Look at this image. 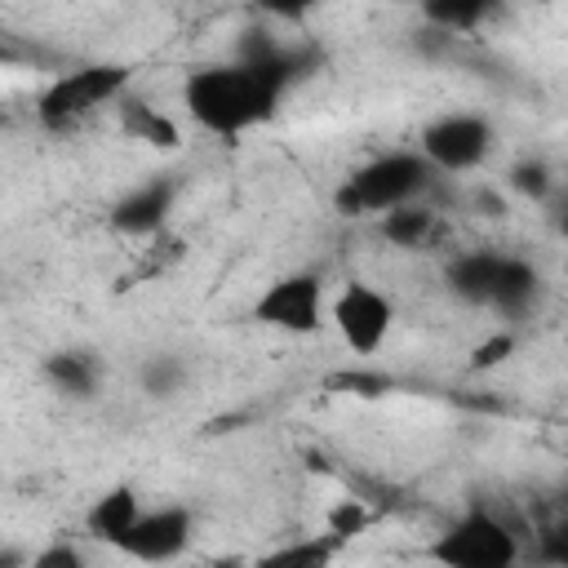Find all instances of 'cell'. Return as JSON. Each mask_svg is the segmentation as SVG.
Masks as SVG:
<instances>
[{"mask_svg":"<svg viewBox=\"0 0 568 568\" xmlns=\"http://www.w3.org/2000/svg\"><path fill=\"white\" fill-rule=\"evenodd\" d=\"M541 559L546 564H568V532L564 528H541Z\"/></svg>","mask_w":568,"mask_h":568,"instance_id":"cell-24","label":"cell"},{"mask_svg":"<svg viewBox=\"0 0 568 568\" xmlns=\"http://www.w3.org/2000/svg\"><path fill=\"white\" fill-rule=\"evenodd\" d=\"M426 186H430V164H426L422 155H413V151H390V155H377V160H368L364 169H355V173L337 186L333 204H337V213H346V217H359V213H390V209H399V204H413Z\"/></svg>","mask_w":568,"mask_h":568,"instance_id":"cell-2","label":"cell"},{"mask_svg":"<svg viewBox=\"0 0 568 568\" xmlns=\"http://www.w3.org/2000/svg\"><path fill=\"white\" fill-rule=\"evenodd\" d=\"M124 84H129V71H124V67H115V62L75 67V71L58 75V80L40 93L36 115H40V124H49V129H71L75 120H84V115H89V111H98L102 102L120 98V93H124Z\"/></svg>","mask_w":568,"mask_h":568,"instance_id":"cell-4","label":"cell"},{"mask_svg":"<svg viewBox=\"0 0 568 568\" xmlns=\"http://www.w3.org/2000/svg\"><path fill=\"white\" fill-rule=\"evenodd\" d=\"M142 382H146L151 395H169V390H178L182 368H178V359H151L146 373H142Z\"/></svg>","mask_w":568,"mask_h":568,"instance_id":"cell-22","label":"cell"},{"mask_svg":"<svg viewBox=\"0 0 568 568\" xmlns=\"http://www.w3.org/2000/svg\"><path fill=\"white\" fill-rule=\"evenodd\" d=\"M368 524H373V510H368L359 497H346V501H337V506L328 510L324 532H328V537H337V541L346 546V541H351V537H359Z\"/></svg>","mask_w":568,"mask_h":568,"instance_id":"cell-18","label":"cell"},{"mask_svg":"<svg viewBox=\"0 0 568 568\" xmlns=\"http://www.w3.org/2000/svg\"><path fill=\"white\" fill-rule=\"evenodd\" d=\"M182 102H186L191 120L204 124L209 133H244V129L271 120L280 93L266 80H257L248 67L226 62V67L191 71L182 84Z\"/></svg>","mask_w":568,"mask_h":568,"instance_id":"cell-1","label":"cell"},{"mask_svg":"<svg viewBox=\"0 0 568 568\" xmlns=\"http://www.w3.org/2000/svg\"><path fill=\"white\" fill-rule=\"evenodd\" d=\"M27 568H89V564H84V555H80L71 541H53V546H44L40 555H31Z\"/></svg>","mask_w":568,"mask_h":568,"instance_id":"cell-21","label":"cell"},{"mask_svg":"<svg viewBox=\"0 0 568 568\" xmlns=\"http://www.w3.org/2000/svg\"><path fill=\"white\" fill-rule=\"evenodd\" d=\"M253 320L280 333H315L324 320V284L311 271L284 275L266 284V293L253 302Z\"/></svg>","mask_w":568,"mask_h":568,"instance_id":"cell-5","label":"cell"},{"mask_svg":"<svg viewBox=\"0 0 568 568\" xmlns=\"http://www.w3.org/2000/svg\"><path fill=\"white\" fill-rule=\"evenodd\" d=\"M510 351H515V333H497V337H488V342H479V346H475L470 368H475V373H488V368L506 364V359H510Z\"/></svg>","mask_w":568,"mask_h":568,"instance_id":"cell-20","label":"cell"},{"mask_svg":"<svg viewBox=\"0 0 568 568\" xmlns=\"http://www.w3.org/2000/svg\"><path fill=\"white\" fill-rule=\"evenodd\" d=\"M488 146H493V129L479 115H444L422 129V160L444 173H466L484 164Z\"/></svg>","mask_w":568,"mask_h":568,"instance_id":"cell-7","label":"cell"},{"mask_svg":"<svg viewBox=\"0 0 568 568\" xmlns=\"http://www.w3.org/2000/svg\"><path fill=\"white\" fill-rule=\"evenodd\" d=\"M537 271L524 262V257H510V253H501V262H497V275H493V293H488V306H497V311H506V315H519V311H528L532 306V297H537Z\"/></svg>","mask_w":568,"mask_h":568,"instance_id":"cell-11","label":"cell"},{"mask_svg":"<svg viewBox=\"0 0 568 568\" xmlns=\"http://www.w3.org/2000/svg\"><path fill=\"white\" fill-rule=\"evenodd\" d=\"M484 18H488L484 0H439V4H426V22H435L444 31H470Z\"/></svg>","mask_w":568,"mask_h":568,"instance_id":"cell-17","label":"cell"},{"mask_svg":"<svg viewBox=\"0 0 568 568\" xmlns=\"http://www.w3.org/2000/svg\"><path fill=\"white\" fill-rule=\"evenodd\" d=\"M435 231H439V217L426 204H399V209L382 213V235L399 248H426L435 240Z\"/></svg>","mask_w":568,"mask_h":568,"instance_id":"cell-13","label":"cell"},{"mask_svg":"<svg viewBox=\"0 0 568 568\" xmlns=\"http://www.w3.org/2000/svg\"><path fill=\"white\" fill-rule=\"evenodd\" d=\"M497 262H501V253H462V257L448 266V284H453V293L466 297V302H488Z\"/></svg>","mask_w":568,"mask_h":568,"instance_id":"cell-15","label":"cell"},{"mask_svg":"<svg viewBox=\"0 0 568 568\" xmlns=\"http://www.w3.org/2000/svg\"><path fill=\"white\" fill-rule=\"evenodd\" d=\"M0 568H27V559L18 550H0Z\"/></svg>","mask_w":568,"mask_h":568,"instance_id":"cell-25","label":"cell"},{"mask_svg":"<svg viewBox=\"0 0 568 568\" xmlns=\"http://www.w3.org/2000/svg\"><path fill=\"white\" fill-rule=\"evenodd\" d=\"M342 541L328 537V532H315V537H297L288 546H275L266 555L253 559V568H328L337 559Z\"/></svg>","mask_w":568,"mask_h":568,"instance_id":"cell-12","label":"cell"},{"mask_svg":"<svg viewBox=\"0 0 568 568\" xmlns=\"http://www.w3.org/2000/svg\"><path fill=\"white\" fill-rule=\"evenodd\" d=\"M186 541H191V510L160 506V510H142L138 524L115 541V550L129 559H142V564H164V559L182 555Z\"/></svg>","mask_w":568,"mask_h":568,"instance_id":"cell-8","label":"cell"},{"mask_svg":"<svg viewBox=\"0 0 568 568\" xmlns=\"http://www.w3.org/2000/svg\"><path fill=\"white\" fill-rule=\"evenodd\" d=\"M430 559L439 568H515L519 537L493 510L475 506L430 541Z\"/></svg>","mask_w":568,"mask_h":568,"instance_id":"cell-3","label":"cell"},{"mask_svg":"<svg viewBox=\"0 0 568 568\" xmlns=\"http://www.w3.org/2000/svg\"><path fill=\"white\" fill-rule=\"evenodd\" d=\"M510 186H515L519 195H528V200H546L550 186H555V178H550V169H546L541 160H519V164L510 169Z\"/></svg>","mask_w":568,"mask_h":568,"instance_id":"cell-19","label":"cell"},{"mask_svg":"<svg viewBox=\"0 0 568 568\" xmlns=\"http://www.w3.org/2000/svg\"><path fill=\"white\" fill-rule=\"evenodd\" d=\"M328 386H333V390H355V395H377V390H386L390 382H386V377H373V373H337Z\"/></svg>","mask_w":568,"mask_h":568,"instance_id":"cell-23","label":"cell"},{"mask_svg":"<svg viewBox=\"0 0 568 568\" xmlns=\"http://www.w3.org/2000/svg\"><path fill=\"white\" fill-rule=\"evenodd\" d=\"M138 515H142V501H138V493L133 488H106L93 506H89V515H84V524H89V532L98 537V541H106V546H115L133 524H138Z\"/></svg>","mask_w":568,"mask_h":568,"instance_id":"cell-10","label":"cell"},{"mask_svg":"<svg viewBox=\"0 0 568 568\" xmlns=\"http://www.w3.org/2000/svg\"><path fill=\"white\" fill-rule=\"evenodd\" d=\"M209 568H226V564H209Z\"/></svg>","mask_w":568,"mask_h":568,"instance_id":"cell-26","label":"cell"},{"mask_svg":"<svg viewBox=\"0 0 568 568\" xmlns=\"http://www.w3.org/2000/svg\"><path fill=\"white\" fill-rule=\"evenodd\" d=\"M44 377L62 390V395H75V399H89L93 386H98V359L89 351H58L44 359Z\"/></svg>","mask_w":568,"mask_h":568,"instance_id":"cell-14","label":"cell"},{"mask_svg":"<svg viewBox=\"0 0 568 568\" xmlns=\"http://www.w3.org/2000/svg\"><path fill=\"white\" fill-rule=\"evenodd\" d=\"M390 320H395L390 297L377 293V288L364 284V280H351V284L333 297V324H337L346 351H355V355H373V351L386 342Z\"/></svg>","mask_w":568,"mask_h":568,"instance_id":"cell-6","label":"cell"},{"mask_svg":"<svg viewBox=\"0 0 568 568\" xmlns=\"http://www.w3.org/2000/svg\"><path fill=\"white\" fill-rule=\"evenodd\" d=\"M173 195H178V182L173 178H155V182H142L133 186L124 200H115L111 209V226L124 231V235H155L173 209Z\"/></svg>","mask_w":568,"mask_h":568,"instance_id":"cell-9","label":"cell"},{"mask_svg":"<svg viewBox=\"0 0 568 568\" xmlns=\"http://www.w3.org/2000/svg\"><path fill=\"white\" fill-rule=\"evenodd\" d=\"M124 133H133L151 146H178V124L164 111H155L151 102H129L124 106Z\"/></svg>","mask_w":568,"mask_h":568,"instance_id":"cell-16","label":"cell"}]
</instances>
